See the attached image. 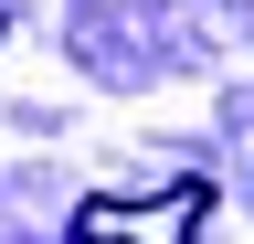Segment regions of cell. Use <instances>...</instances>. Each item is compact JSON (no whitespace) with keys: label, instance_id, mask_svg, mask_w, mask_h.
<instances>
[{"label":"cell","instance_id":"1","mask_svg":"<svg viewBox=\"0 0 254 244\" xmlns=\"http://www.w3.org/2000/svg\"><path fill=\"white\" fill-rule=\"evenodd\" d=\"M201 223H212V180H170L148 202H85L74 244H201Z\"/></svg>","mask_w":254,"mask_h":244}]
</instances>
